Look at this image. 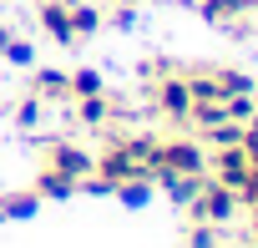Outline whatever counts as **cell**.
Instances as JSON below:
<instances>
[{
	"label": "cell",
	"instance_id": "6da1fadb",
	"mask_svg": "<svg viewBox=\"0 0 258 248\" xmlns=\"http://www.w3.org/2000/svg\"><path fill=\"white\" fill-rule=\"evenodd\" d=\"M46 167H51V172H61L66 182H76V188H81V182L91 177L96 157H91V152H81L76 142H51V147H46Z\"/></svg>",
	"mask_w": 258,
	"mask_h": 248
},
{
	"label": "cell",
	"instance_id": "7a4b0ae2",
	"mask_svg": "<svg viewBox=\"0 0 258 248\" xmlns=\"http://www.w3.org/2000/svg\"><path fill=\"white\" fill-rule=\"evenodd\" d=\"M152 101H157V111H162V116H172V121H187V111H192L187 76L177 71V76H162V81H152Z\"/></svg>",
	"mask_w": 258,
	"mask_h": 248
},
{
	"label": "cell",
	"instance_id": "3957f363",
	"mask_svg": "<svg viewBox=\"0 0 258 248\" xmlns=\"http://www.w3.org/2000/svg\"><path fill=\"white\" fill-rule=\"evenodd\" d=\"M208 167H213V177H218L223 188H233V193H238V182L253 172V167H248V147H243V142H233V147H218Z\"/></svg>",
	"mask_w": 258,
	"mask_h": 248
},
{
	"label": "cell",
	"instance_id": "277c9868",
	"mask_svg": "<svg viewBox=\"0 0 258 248\" xmlns=\"http://www.w3.org/2000/svg\"><path fill=\"white\" fill-rule=\"evenodd\" d=\"M36 16H41V26H46V36H51V41H61V46H71V41H76L71 0H36Z\"/></svg>",
	"mask_w": 258,
	"mask_h": 248
},
{
	"label": "cell",
	"instance_id": "5b68a950",
	"mask_svg": "<svg viewBox=\"0 0 258 248\" xmlns=\"http://www.w3.org/2000/svg\"><path fill=\"white\" fill-rule=\"evenodd\" d=\"M96 91H101V76H96V71H71V101L96 96Z\"/></svg>",
	"mask_w": 258,
	"mask_h": 248
},
{
	"label": "cell",
	"instance_id": "8992f818",
	"mask_svg": "<svg viewBox=\"0 0 258 248\" xmlns=\"http://www.w3.org/2000/svg\"><path fill=\"white\" fill-rule=\"evenodd\" d=\"M36 208V193H21V198H6L0 203V218H21V213H31Z\"/></svg>",
	"mask_w": 258,
	"mask_h": 248
}]
</instances>
